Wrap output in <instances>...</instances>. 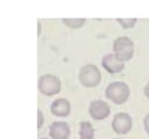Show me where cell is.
I'll use <instances>...</instances> for the list:
<instances>
[{
	"label": "cell",
	"mask_w": 149,
	"mask_h": 139,
	"mask_svg": "<svg viewBox=\"0 0 149 139\" xmlns=\"http://www.w3.org/2000/svg\"><path fill=\"white\" fill-rule=\"evenodd\" d=\"M130 94V89L127 83L121 81L112 82L106 88V97L114 102L115 104H122L125 103Z\"/></svg>",
	"instance_id": "6da1fadb"
},
{
	"label": "cell",
	"mask_w": 149,
	"mask_h": 139,
	"mask_svg": "<svg viewBox=\"0 0 149 139\" xmlns=\"http://www.w3.org/2000/svg\"><path fill=\"white\" fill-rule=\"evenodd\" d=\"M113 50L116 58L125 63L129 60L134 54V43L130 38L126 36H120L114 41Z\"/></svg>",
	"instance_id": "7a4b0ae2"
},
{
	"label": "cell",
	"mask_w": 149,
	"mask_h": 139,
	"mask_svg": "<svg viewBox=\"0 0 149 139\" xmlns=\"http://www.w3.org/2000/svg\"><path fill=\"white\" fill-rule=\"evenodd\" d=\"M79 80L83 86L92 88L97 87L101 81V73L99 68L93 64H86L80 68Z\"/></svg>",
	"instance_id": "3957f363"
},
{
	"label": "cell",
	"mask_w": 149,
	"mask_h": 139,
	"mask_svg": "<svg viewBox=\"0 0 149 139\" xmlns=\"http://www.w3.org/2000/svg\"><path fill=\"white\" fill-rule=\"evenodd\" d=\"M61 80L52 74H44L38 80V89L43 95L52 96L61 92Z\"/></svg>",
	"instance_id": "277c9868"
},
{
	"label": "cell",
	"mask_w": 149,
	"mask_h": 139,
	"mask_svg": "<svg viewBox=\"0 0 149 139\" xmlns=\"http://www.w3.org/2000/svg\"><path fill=\"white\" fill-rule=\"evenodd\" d=\"M132 118L126 112H119L114 116L112 122V129L118 134H126L132 130Z\"/></svg>",
	"instance_id": "5b68a950"
},
{
	"label": "cell",
	"mask_w": 149,
	"mask_h": 139,
	"mask_svg": "<svg viewBox=\"0 0 149 139\" xmlns=\"http://www.w3.org/2000/svg\"><path fill=\"white\" fill-rule=\"evenodd\" d=\"M88 112L94 120H102L109 116L111 108L107 102L101 101V100H95V101L91 102Z\"/></svg>",
	"instance_id": "8992f818"
},
{
	"label": "cell",
	"mask_w": 149,
	"mask_h": 139,
	"mask_svg": "<svg viewBox=\"0 0 149 139\" xmlns=\"http://www.w3.org/2000/svg\"><path fill=\"white\" fill-rule=\"evenodd\" d=\"M101 65L102 67L108 72V73H119L123 70L125 67V63L119 60L116 58L115 54H112V53H108V54H105L101 59Z\"/></svg>",
	"instance_id": "52a82bcc"
},
{
	"label": "cell",
	"mask_w": 149,
	"mask_h": 139,
	"mask_svg": "<svg viewBox=\"0 0 149 139\" xmlns=\"http://www.w3.org/2000/svg\"><path fill=\"white\" fill-rule=\"evenodd\" d=\"M70 132V126L65 122H55L50 125L49 134L52 139H68Z\"/></svg>",
	"instance_id": "ba28073f"
},
{
	"label": "cell",
	"mask_w": 149,
	"mask_h": 139,
	"mask_svg": "<svg viewBox=\"0 0 149 139\" xmlns=\"http://www.w3.org/2000/svg\"><path fill=\"white\" fill-rule=\"evenodd\" d=\"M50 110L57 117H65L70 114L71 105H70V102L66 98H58V100H56L51 103Z\"/></svg>",
	"instance_id": "9c48e42d"
},
{
	"label": "cell",
	"mask_w": 149,
	"mask_h": 139,
	"mask_svg": "<svg viewBox=\"0 0 149 139\" xmlns=\"http://www.w3.org/2000/svg\"><path fill=\"white\" fill-rule=\"evenodd\" d=\"M79 136L80 139H93L94 129L90 122H83L79 126Z\"/></svg>",
	"instance_id": "30bf717a"
},
{
	"label": "cell",
	"mask_w": 149,
	"mask_h": 139,
	"mask_svg": "<svg viewBox=\"0 0 149 139\" xmlns=\"http://www.w3.org/2000/svg\"><path fill=\"white\" fill-rule=\"evenodd\" d=\"M85 19H63V23L71 29H79L84 25Z\"/></svg>",
	"instance_id": "8fae6325"
},
{
	"label": "cell",
	"mask_w": 149,
	"mask_h": 139,
	"mask_svg": "<svg viewBox=\"0 0 149 139\" xmlns=\"http://www.w3.org/2000/svg\"><path fill=\"white\" fill-rule=\"evenodd\" d=\"M116 22L123 29H128V28H133L137 22V20L136 19H116Z\"/></svg>",
	"instance_id": "7c38bea8"
},
{
	"label": "cell",
	"mask_w": 149,
	"mask_h": 139,
	"mask_svg": "<svg viewBox=\"0 0 149 139\" xmlns=\"http://www.w3.org/2000/svg\"><path fill=\"white\" fill-rule=\"evenodd\" d=\"M44 123V116H43V112L41 110H37V127L41 129L42 125Z\"/></svg>",
	"instance_id": "4fadbf2b"
},
{
	"label": "cell",
	"mask_w": 149,
	"mask_h": 139,
	"mask_svg": "<svg viewBox=\"0 0 149 139\" xmlns=\"http://www.w3.org/2000/svg\"><path fill=\"white\" fill-rule=\"evenodd\" d=\"M144 129H146V132L149 134V114L144 118Z\"/></svg>",
	"instance_id": "5bb4252c"
},
{
	"label": "cell",
	"mask_w": 149,
	"mask_h": 139,
	"mask_svg": "<svg viewBox=\"0 0 149 139\" xmlns=\"http://www.w3.org/2000/svg\"><path fill=\"white\" fill-rule=\"evenodd\" d=\"M144 95L149 98V82L146 85V87H144Z\"/></svg>",
	"instance_id": "9a60e30c"
},
{
	"label": "cell",
	"mask_w": 149,
	"mask_h": 139,
	"mask_svg": "<svg viewBox=\"0 0 149 139\" xmlns=\"http://www.w3.org/2000/svg\"><path fill=\"white\" fill-rule=\"evenodd\" d=\"M37 27H38V35H40V32H41V23H40V22H38Z\"/></svg>",
	"instance_id": "2e32d148"
},
{
	"label": "cell",
	"mask_w": 149,
	"mask_h": 139,
	"mask_svg": "<svg viewBox=\"0 0 149 139\" xmlns=\"http://www.w3.org/2000/svg\"><path fill=\"white\" fill-rule=\"evenodd\" d=\"M42 139H45V138H42Z\"/></svg>",
	"instance_id": "e0dca14e"
}]
</instances>
